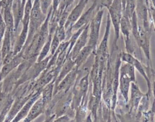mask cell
Segmentation results:
<instances>
[{"mask_svg":"<svg viewBox=\"0 0 155 122\" xmlns=\"http://www.w3.org/2000/svg\"><path fill=\"white\" fill-rule=\"evenodd\" d=\"M150 1H151V3H152V5H153V7L154 8H155V0H150Z\"/></svg>","mask_w":155,"mask_h":122,"instance_id":"cell-31","label":"cell"},{"mask_svg":"<svg viewBox=\"0 0 155 122\" xmlns=\"http://www.w3.org/2000/svg\"><path fill=\"white\" fill-rule=\"evenodd\" d=\"M153 94H154V96L155 97V80L154 81V83H153Z\"/></svg>","mask_w":155,"mask_h":122,"instance_id":"cell-30","label":"cell"},{"mask_svg":"<svg viewBox=\"0 0 155 122\" xmlns=\"http://www.w3.org/2000/svg\"><path fill=\"white\" fill-rule=\"evenodd\" d=\"M119 54L121 62H123L124 63H128L133 65L135 68V69H136L139 72V74L144 78L148 86V91L147 93L150 95V94H151L152 85L151 83V80L148 75L147 72L146 71V69L144 68V66L139 61V60H138L132 54L130 53H128L127 51H122Z\"/></svg>","mask_w":155,"mask_h":122,"instance_id":"cell-5","label":"cell"},{"mask_svg":"<svg viewBox=\"0 0 155 122\" xmlns=\"http://www.w3.org/2000/svg\"><path fill=\"white\" fill-rule=\"evenodd\" d=\"M53 121H64V122L70 121H71V117L67 114L62 115H60L59 117H58V118H56V119H55Z\"/></svg>","mask_w":155,"mask_h":122,"instance_id":"cell-27","label":"cell"},{"mask_svg":"<svg viewBox=\"0 0 155 122\" xmlns=\"http://www.w3.org/2000/svg\"><path fill=\"white\" fill-rule=\"evenodd\" d=\"M0 56H1V53H0Z\"/></svg>","mask_w":155,"mask_h":122,"instance_id":"cell-33","label":"cell"},{"mask_svg":"<svg viewBox=\"0 0 155 122\" xmlns=\"http://www.w3.org/2000/svg\"><path fill=\"white\" fill-rule=\"evenodd\" d=\"M45 108V104L41 96L38 99L35 101L34 104L32 105L27 115L24 119V121L29 122L33 121L44 112Z\"/></svg>","mask_w":155,"mask_h":122,"instance_id":"cell-14","label":"cell"},{"mask_svg":"<svg viewBox=\"0 0 155 122\" xmlns=\"http://www.w3.org/2000/svg\"><path fill=\"white\" fill-rule=\"evenodd\" d=\"M41 95V90H38L35 91L33 95L30 97V98L25 102V103L23 105L22 108L15 117V118L12 120V121H19L22 119H24L27 115L30 108L32 105L34 104L35 101L38 99Z\"/></svg>","mask_w":155,"mask_h":122,"instance_id":"cell-11","label":"cell"},{"mask_svg":"<svg viewBox=\"0 0 155 122\" xmlns=\"http://www.w3.org/2000/svg\"><path fill=\"white\" fill-rule=\"evenodd\" d=\"M0 10L2 13L6 25V30L10 32L12 38L15 43V22L13 13L12 11L11 5H8L4 8H0Z\"/></svg>","mask_w":155,"mask_h":122,"instance_id":"cell-12","label":"cell"},{"mask_svg":"<svg viewBox=\"0 0 155 122\" xmlns=\"http://www.w3.org/2000/svg\"><path fill=\"white\" fill-rule=\"evenodd\" d=\"M40 6L42 13L47 14L48 10L51 7L53 0H39Z\"/></svg>","mask_w":155,"mask_h":122,"instance_id":"cell-22","label":"cell"},{"mask_svg":"<svg viewBox=\"0 0 155 122\" xmlns=\"http://www.w3.org/2000/svg\"><path fill=\"white\" fill-rule=\"evenodd\" d=\"M113 0H105V2L103 4L101 5V7H104V8H106L107 7H108L113 2Z\"/></svg>","mask_w":155,"mask_h":122,"instance_id":"cell-28","label":"cell"},{"mask_svg":"<svg viewBox=\"0 0 155 122\" xmlns=\"http://www.w3.org/2000/svg\"><path fill=\"white\" fill-rule=\"evenodd\" d=\"M88 1L89 0H79L76 6L70 11L64 24V27L66 31L69 30L81 17Z\"/></svg>","mask_w":155,"mask_h":122,"instance_id":"cell-7","label":"cell"},{"mask_svg":"<svg viewBox=\"0 0 155 122\" xmlns=\"http://www.w3.org/2000/svg\"><path fill=\"white\" fill-rule=\"evenodd\" d=\"M137 0H127L123 14L131 19L133 14L136 11Z\"/></svg>","mask_w":155,"mask_h":122,"instance_id":"cell-20","label":"cell"},{"mask_svg":"<svg viewBox=\"0 0 155 122\" xmlns=\"http://www.w3.org/2000/svg\"><path fill=\"white\" fill-rule=\"evenodd\" d=\"M131 82H133L130 76L124 71L119 69L118 89H119L120 93L121 94L125 103H127L129 100L128 95Z\"/></svg>","mask_w":155,"mask_h":122,"instance_id":"cell-10","label":"cell"},{"mask_svg":"<svg viewBox=\"0 0 155 122\" xmlns=\"http://www.w3.org/2000/svg\"><path fill=\"white\" fill-rule=\"evenodd\" d=\"M89 24L86 25L81 32L68 56L70 57L73 60L76 58L79 52L88 43L89 39Z\"/></svg>","mask_w":155,"mask_h":122,"instance_id":"cell-9","label":"cell"},{"mask_svg":"<svg viewBox=\"0 0 155 122\" xmlns=\"http://www.w3.org/2000/svg\"><path fill=\"white\" fill-rule=\"evenodd\" d=\"M35 91L28 94V95H23L16 97L14 98L13 102L11 106V108L5 119V121H12V120L15 118L20 109L22 108L23 105L25 103V102L30 98V97L33 95Z\"/></svg>","mask_w":155,"mask_h":122,"instance_id":"cell-8","label":"cell"},{"mask_svg":"<svg viewBox=\"0 0 155 122\" xmlns=\"http://www.w3.org/2000/svg\"><path fill=\"white\" fill-rule=\"evenodd\" d=\"M96 50L91 47L90 45H86L78 54L76 58L74 59L75 62V66L79 68L81 67L87 60L89 57L90 54L93 52L95 51Z\"/></svg>","mask_w":155,"mask_h":122,"instance_id":"cell-16","label":"cell"},{"mask_svg":"<svg viewBox=\"0 0 155 122\" xmlns=\"http://www.w3.org/2000/svg\"><path fill=\"white\" fill-rule=\"evenodd\" d=\"M31 1L33 2V1H34V0H31Z\"/></svg>","mask_w":155,"mask_h":122,"instance_id":"cell-32","label":"cell"},{"mask_svg":"<svg viewBox=\"0 0 155 122\" xmlns=\"http://www.w3.org/2000/svg\"><path fill=\"white\" fill-rule=\"evenodd\" d=\"M150 21L153 24V25L155 31V8L153 6L150 7Z\"/></svg>","mask_w":155,"mask_h":122,"instance_id":"cell-26","label":"cell"},{"mask_svg":"<svg viewBox=\"0 0 155 122\" xmlns=\"http://www.w3.org/2000/svg\"><path fill=\"white\" fill-rule=\"evenodd\" d=\"M101 0H93V2L90 7L86 11L82 14L79 19L72 25V27L69 30L66 31V39L67 37H68L69 39L73 33L80 28L88 25L93 18L98 10L101 8Z\"/></svg>","mask_w":155,"mask_h":122,"instance_id":"cell-3","label":"cell"},{"mask_svg":"<svg viewBox=\"0 0 155 122\" xmlns=\"http://www.w3.org/2000/svg\"><path fill=\"white\" fill-rule=\"evenodd\" d=\"M10 95V94H8V92L4 91L0 92V111L4 106Z\"/></svg>","mask_w":155,"mask_h":122,"instance_id":"cell-25","label":"cell"},{"mask_svg":"<svg viewBox=\"0 0 155 122\" xmlns=\"http://www.w3.org/2000/svg\"><path fill=\"white\" fill-rule=\"evenodd\" d=\"M52 34L49 33L48 37L47 40V41L44 44L43 47L41 49V51H39V53L37 57L36 61V62H40L44 59L46 57L48 56V54H50V45H51V42L53 37Z\"/></svg>","mask_w":155,"mask_h":122,"instance_id":"cell-19","label":"cell"},{"mask_svg":"<svg viewBox=\"0 0 155 122\" xmlns=\"http://www.w3.org/2000/svg\"><path fill=\"white\" fill-rule=\"evenodd\" d=\"M106 8L108 10L111 23L113 24L114 31V38L113 44V48H117V42L120 36V24L123 16V8L121 0H113L112 3Z\"/></svg>","mask_w":155,"mask_h":122,"instance_id":"cell-2","label":"cell"},{"mask_svg":"<svg viewBox=\"0 0 155 122\" xmlns=\"http://www.w3.org/2000/svg\"><path fill=\"white\" fill-rule=\"evenodd\" d=\"M131 97L130 100V104L131 106V110L136 111L138 109L140 102L145 95L140 91L139 86L136 82H131Z\"/></svg>","mask_w":155,"mask_h":122,"instance_id":"cell-13","label":"cell"},{"mask_svg":"<svg viewBox=\"0 0 155 122\" xmlns=\"http://www.w3.org/2000/svg\"><path fill=\"white\" fill-rule=\"evenodd\" d=\"M54 81L55 80H53L46 85L41 91V96L45 107L52 100L54 89Z\"/></svg>","mask_w":155,"mask_h":122,"instance_id":"cell-18","label":"cell"},{"mask_svg":"<svg viewBox=\"0 0 155 122\" xmlns=\"http://www.w3.org/2000/svg\"><path fill=\"white\" fill-rule=\"evenodd\" d=\"M78 68L75 66L73 69L66 75L64 78L59 83V84L54 88L53 96L58 92H62L66 94L70 88L74 86L78 77Z\"/></svg>","mask_w":155,"mask_h":122,"instance_id":"cell-6","label":"cell"},{"mask_svg":"<svg viewBox=\"0 0 155 122\" xmlns=\"http://www.w3.org/2000/svg\"><path fill=\"white\" fill-rule=\"evenodd\" d=\"M104 7L101 8L96 12V14L89 24V39L88 45L93 47L96 50L99 40L100 29L104 15Z\"/></svg>","mask_w":155,"mask_h":122,"instance_id":"cell-4","label":"cell"},{"mask_svg":"<svg viewBox=\"0 0 155 122\" xmlns=\"http://www.w3.org/2000/svg\"><path fill=\"white\" fill-rule=\"evenodd\" d=\"M126 1L127 0H121L122 2V8H123V11L125 9V4H126Z\"/></svg>","mask_w":155,"mask_h":122,"instance_id":"cell-29","label":"cell"},{"mask_svg":"<svg viewBox=\"0 0 155 122\" xmlns=\"http://www.w3.org/2000/svg\"><path fill=\"white\" fill-rule=\"evenodd\" d=\"M61 42L66 40V30L64 25H58L54 33Z\"/></svg>","mask_w":155,"mask_h":122,"instance_id":"cell-21","label":"cell"},{"mask_svg":"<svg viewBox=\"0 0 155 122\" xmlns=\"http://www.w3.org/2000/svg\"><path fill=\"white\" fill-rule=\"evenodd\" d=\"M14 46V42L12 38L11 34L10 32L6 30L1 47V50H0V53L2 59L10 51L13 50Z\"/></svg>","mask_w":155,"mask_h":122,"instance_id":"cell-17","label":"cell"},{"mask_svg":"<svg viewBox=\"0 0 155 122\" xmlns=\"http://www.w3.org/2000/svg\"><path fill=\"white\" fill-rule=\"evenodd\" d=\"M75 66V62L70 57H67L64 64L62 65L59 72L54 81V88L59 84V83L67 75Z\"/></svg>","mask_w":155,"mask_h":122,"instance_id":"cell-15","label":"cell"},{"mask_svg":"<svg viewBox=\"0 0 155 122\" xmlns=\"http://www.w3.org/2000/svg\"><path fill=\"white\" fill-rule=\"evenodd\" d=\"M6 31V25L2 14V13L0 10V48L1 47L2 42Z\"/></svg>","mask_w":155,"mask_h":122,"instance_id":"cell-24","label":"cell"},{"mask_svg":"<svg viewBox=\"0 0 155 122\" xmlns=\"http://www.w3.org/2000/svg\"><path fill=\"white\" fill-rule=\"evenodd\" d=\"M131 34L134 39L137 45L142 50L145 59L147 60V69L148 74L150 71L154 72L151 68L150 59V32L147 31L144 28L139 24L136 11L131 18Z\"/></svg>","mask_w":155,"mask_h":122,"instance_id":"cell-1","label":"cell"},{"mask_svg":"<svg viewBox=\"0 0 155 122\" xmlns=\"http://www.w3.org/2000/svg\"><path fill=\"white\" fill-rule=\"evenodd\" d=\"M61 42L58 38L57 36L54 33L52 37L51 42V45H50V54L53 55L55 51H56L58 47H59Z\"/></svg>","mask_w":155,"mask_h":122,"instance_id":"cell-23","label":"cell"}]
</instances>
